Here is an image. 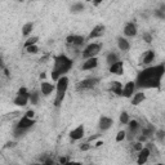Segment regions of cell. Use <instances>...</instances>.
<instances>
[{"label": "cell", "instance_id": "cell-27", "mask_svg": "<svg viewBox=\"0 0 165 165\" xmlns=\"http://www.w3.org/2000/svg\"><path fill=\"white\" fill-rule=\"evenodd\" d=\"M120 123L121 124H128L129 123V115H128V112H123L120 115Z\"/></svg>", "mask_w": 165, "mask_h": 165}, {"label": "cell", "instance_id": "cell-41", "mask_svg": "<svg viewBox=\"0 0 165 165\" xmlns=\"http://www.w3.org/2000/svg\"><path fill=\"white\" fill-rule=\"evenodd\" d=\"M87 2H93V0H87Z\"/></svg>", "mask_w": 165, "mask_h": 165}, {"label": "cell", "instance_id": "cell-11", "mask_svg": "<svg viewBox=\"0 0 165 165\" xmlns=\"http://www.w3.org/2000/svg\"><path fill=\"white\" fill-rule=\"evenodd\" d=\"M134 88H135V85L133 81H129L124 85V88H123V93H121V96H124L126 98H130L133 96V93H134Z\"/></svg>", "mask_w": 165, "mask_h": 165}, {"label": "cell", "instance_id": "cell-31", "mask_svg": "<svg viewBox=\"0 0 165 165\" xmlns=\"http://www.w3.org/2000/svg\"><path fill=\"white\" fill-rule=\"evenodd\" d=\"M125 137H126V133H125L124 130H120V132L118 133V135H116V142H121V141H124V139H125Z\"/></svg>", "mask_w": 165, "mask_h": 165}, {"label": "cell", "instance_id": "cell-21", "mask_svg": "<svg viewBox=\"0 0 165 165\" xmlns=\"http://www.w3.org/2000/svg\"><path fill=\"white\" fill-rule=\"evenodd\" d=\"M145 98H146L145 97V93H135L133 99H132V103L133 105H139L141 102L145 101Z\"/></svg>", "mask_w": 165, "mask_h": 165}, {"label": "cell", "instance_id": "cell-39", "mask_svg": "<svg viewBox=\"0 0 165 165\" xmlns=\"http://www.w3.org/2000/svg\"><path fill=\"white\" fill-rule=\"evenodd\" d=\"M66 161H67V160L64 159V157H61V159H60V163H61V164H64V163H66Z\"/></svg>", "mask_w": 165, "mask_h": 165}, {"label": "cell", "instance_id": "cell-33", "mask_svg": "<svg viewBox=\"0 0 165 165\" xmlns=\"http://www.w3.org/2000/svg\"><path fill=\"white\" fill-rule=\"evenodd\" d=\"M143 40H145L146 43H151L152 41V36H151V34H148V32H146V34H143Z\"/></svg>", "mask_w": 165, "mask_h": 165}, {"label": "cell", "instance_id": "cell-15", "mask_svg": "<svg viewBox=\"0 0 165 165\" xmlns=\"http://www.w3.org/2000/svg\"><path fill=\"white\" fill-rule=\"evenodd\" d=\"M112 124H113L112 119L106 118V116H102L101 120H99V129L105 132V130H107V129H110V128L112 126Z\"/></svg>", "mask_w": 165, "mask_h": 165}, {"label": "cell", "instance_id": "cell-26", "mask_svg": "<svg viewBox=\"0 0 165 165\" xmlns=\"http://www.w3.org/2000/svg\"><path fill=\"white\" fill-rule=\"evenodd\" d=\"M38 40H39V38L38 36H32V38H30V39H27V41L25 43V47H30V45H35L38 43Z\"/></svg>", "mask_w": 165, "mask_h": 165}, {"label": "cell", "instance_id": "cell-18", "mask_svg": "<svg viewBox=\"0 0 165 165\" xmlns=\"http://www.w3.org/2000/svg\"><path fill=\"white\" fill-rule=\"evenodd\" d=\"M110 90L112 93H115V94H120L123 93V85H121L120 81H112L111 83V87H110Z\"/></svg>", "mask_w": 165, "mask_h": 165}, {"label": "cell", "instance_id": "cell-3", "mask_svg": "<svg viewBox=\"0 0 165 165\" xmlns=\"http://www.w3.org/2000/svg\"><path fill=\"white\" fill-rule=\"evenodd\" d=\"M68 88V79L66 76H62L57 80V94H56V99H54V105L58 107L62 105L64 96H66V92Z\"/></svg>", "mask_w": 165, "mask_h": 165}, {"label": "cell", "instance_id": "cell-23", "mask_svg": "<svg viewBox=\"0 0 165 165\" xmlns=\"http://www.w3.org/2000/svg\"><path fill=\"white\" fill-rule=\"evenodd\" d=\"M32 28H34V25H32V22H28V23H26L23 27H22V34L23 35H28L31 31H32Z\"/></svg>", "mask_w": 165, "mask_h": 165}, {"label": "cell", "instance_id": "cell-9", "mask_svg": "<svg viewBox=\"0 0 165 165\" xmlns=\"http://www.w3.org/2000/svg\"><path fill=\"white\" fill-rule=\"evenodd\" d=\"M67 43L68 44H72V45H83L84 43H85V39L84 36H80V35H70V36H67Z\"/></svg>", "mask_w": 165, "mask_h": 165}, {"label": "cell", "instance_id": "cell-6", "mask_svg": "<svg viewBox=\"0 0 165 165\" xmlns=\"http://www.w3.org/2000/svg\"><path fill=\"white\" fill-rule=\"evenodd\" d=\"M34 124H35V120H32L31 118H28V116H26V115H25V116L18 121L17 126L21 128V129H26V130H27V129H28V128H31Z\"/></svg>", "mask_w": 165, "mask_h": 165}, {"label": "cell", "instance_id": "cell-28", "mask_svg": "<svg viewBox=\"0 0 165 165\" xmlns=\"http://www.w3.org/2000/svg\"><path fill=\"white\" fill-rule=\"evenodd\" d=\"M38 47H36V44L35 45H30V47H26V52L27 53H30V54H35V53H38Z\"/></svg>", "mask_w": 165, "mask_h": 165}, {"label": "cell", "instance_id": "cell-36", "mask_svg": "<svg viewBox=\"0 0 165 165\" xmlns=\"http://www.w3.org/2000/svg\"><path fill=\"white\" fill-rule=\"evenodd\" d=\"M142 148H143V146H142V143H141V142H137V143L134 145V150H137V151H141Z\"/></svg>", "mask_w": 165, "mask_h": 165}, {"label": "cell", "instance_id": "cell-2", "mask_svg": "<svg viewBox=\"0 0 165 165\" xmlns=\"http://www.w3.org/2000/svg\"><path fill=\"white\" fill-rule=\"evenodd\" d=\"M71 67H72V60H70L64 54L57 56L54 58V66L52 70V79L57 81L60 77H62L66 72H68Z\"/></svg>", "mask_w": 165, "mask_h": 165}, {"label": "cell", "instance_id": "cell-5", "mask_svg": "<svg viewBox=\"0 0 165 165\" xmlns=\"http://www.w3.org/2000/svg\"><path fill=\"white\" fill-rule=\"evenodd\" d=\"M99 51H101V45L99 44H96V43H92V44H89L87 48L84 49V52H83V57L84 58H92V57H96Z\"/></svg>", "mask_w": 165, "mask_h": 165}, {"label": "cell", "instance_id": "cell-22", "mask_svg": "<svg viewBox=\"0 0 165 165\" xmlns=\"http://www.w3.org/2000/svg\"><path fill=\"white\" fill-rule=\"evenodd\" d=\"M129 129H130V133L135 135V133H137V130L139 129V123L137 120H132L130 123H129Z\"/></svg>", "mask_w": 165, "mask_h": 165}, {"label": "cell", "instance_id": "cell-17", "mask_svg": "<svg viewBox=\"0 0 165 165\" xmlns=\"http://www.w3.org/2000/svg\"><path fill=\"white\" fill-rule=\"evenodd\" d=\"M54 90V85L51 83H47V81H43L41 83V93L44 96H49L51 93H53Z\"/></svg>", "mask_w": 165, "mask_h": 165}, {"label": "cell", "instance_id": "cell-38", "mask_svg": "<svg viewBox=\"0 0 165 165\" xmlns=\"http://www.w3.org/2000/svg\"><path fill=\"white\" fill-rule=\"evenodd\" d=\"M102 2H103V0H93V5H96V6H97V5L101 4Z\"/></svg>", "mask_w": 165, "mask_h": 165}, {"label": "cell", "instance_id": "cell-7", "mask_svg": "<svg viewBox=\"0 0 165 165\" xmlns=\"http://www.w3.org/2000/svg\"><path fill=\"white\" fill-rule=\"evenodd\" d=\"M84 133H85L84 126H83V125H79L77 128L74 129V130H71L70 137H71V139L77 141V139H81V138L84 137Z\"/></svg>", "mask_w": 165, "mask_h": 165}, {"label": "cell", "instance_id": "cell-4", "mask_svg": "<svg viewBox=\"0 0 165 165\" xmlns=\"http://www.w3.org/2000/svg\"><path fill=\"white\" fill-rule=\"evenodd\" d=\"M99 83L98 77H89V79H84L76 85L77 90H88V89H93L94 87H97Z\"/></svg>", "mask_w": 165, "mask_h": 165}, {"label": "cell", "instance_id": "cell-14", "mask_svg": "<svg viewBox=\"0 0 165 165\" xmlns=\"http://www.w3.org/2000/svg\"><path fill=\"white\" fill-rule=\"evenodd\" d=\"M123 71H124V67H123V62H121V61L115 62L113 64H111V66H110V72L111 74L123 75Z\"/></svg>", "mask_w": 165, "mask_h": 165}, {"label": "cell", "instance_id": "cell-35", "mask_svg": "<svg viewBox=\"0 0 165 165\" xmlns=\"http://www.w3.org/2000/svg\"><path fill=\"white\" fill-rule=\"evenodd\" d=\"M89 143H84V145H81L80 146V150H81V151H88V150H89Z\"/></svg>", "mask_w": 165, "mask_h": 165}, {"label": "cell", "instance_id": "cell-10", "mask_svg": "<svg viewBox=\"0 0 165 165\" xmlns=\"http://www.w3.org/2000/svg\"><path fill=\"white\" fill-rule=\"evenodd\" d=\"M150 155H151V151H150V147H143L141 151H139V155H138V160L137 163L138 164H145L147 160Z\"/></svg>", "mask_w": 165, "mask_h": 165}, {"label": "cell", "instance_id": "cell-32", "mask_svg": "<svg viewBox=\"0 0 165 165\" xmlns=\"http://www.w3.org/2000/svg\"><path fill=\"white\" fill-rule=\"evenodd\" d=\"M155 16L159 17V18H161V19H165V10H163V9L156 10V12H155Z\"/></svg>", "mask_w": 165, "mask_h": 165}, {"label": "cell", "instance_id": "cell-1", "mask_svg": "<svg viewBox=\"0 0 165 165\" xmlns=\"http://www.w3.org/2000/svg\"><path fill=\"white\" fill-rule=\"evenodd\" d=\"M164 75L165 66L164 64H157V66H152L141 71L135 83L139 88H159Z\"/></svg>", "mask_w": 165, "mask_h": 165}, {"label": "cell", "instance_id": "cell-24", "mask_svg": "<svg viewBox=\"0 0 165 165\" xmlns=\"http://www.w3.org/2000/svg\"><path fill=\"white\" fill-rule=\"evenodd\" d=\"M119 58H118V54H115V53H110L109 56H107V63H110V64H113L115 62H118Z\"/></svg>", "mask_w": 165, "mask_h": 165}, {"label": "cell", "instance_id": "cell-16", "mask_svg": "<svg viewBox=\"0 0 165 165\" xmlns=\"http://www.w3.org/2000/svg\"><path fill=\"white\" fill-rule=\"evenodd\" d=\"M124 34L126 36H134V35H137V26L134 23H126L125 27H124Z\"/></svg>", "mask_w": 165, "mask_h": 165}, {"label": "cell", "instance_id": "cell-34", "mask_svg": "<svg viewBox=\"0 0 165 165\" xmlns=\"http://www.w3.org/2000/svg\"><path fill=\"white\" fill-rule=\"evenodd\" d=\"M156 137H157V139H159V141H163L164 137H165V132L164 130H159V132H157V134H156Z\"/></svg>", "mask_w": 165, "mask_h": 165}, {"label": "cell", "instance_id": "cell-20", "mask_svg": "<svg viewBox=\"0 0 165 165\" xmlns=\"http://www.w3.org/2000/svg\"><path fill=\"white\" fill-rule=\"evenodd\" d=\"M118 44H119V48H120L123 52H126L128 49L130 48V45H129L128 40L124 39V38H119V39H118Z\"/></svg>", "mask_w": 165, "mask_h": 165}, {"label": "cell", "instance_id": "cell-13", "mask_svg": "<svg viewBox=\"0 0 165 165\" xmlns=\"http://www.w3.org/2000/svg\"><path fill=\"white\" fill-rule=\"evenodd\" d=\"M105 34V26H102V25H98V26H96L93 30L90 31V34H89V39H96V38H101L102 35Z\"/></svg>", "mask_w": 165, "mask_h": 165}, {"label": "cell", "instance_id": "cell-8", "mask_svg": "<svg viewBox=\"0 0 165 165\" xmlns=\"http://www.w3.org/2000/svg\"><path fill=\"white\" fill-rule=\"evenodd\" d=\"M28 101H30V93H25V94H17L16 99H14V103H16L17 106H21L23 107L28 103Z\"/></svg>", "mask_w": 165, "mask_h": 165}, {"label": "cell", "instance_id": "cell-25", "mask_svg": "<svg viewBox=\"0 0 165 165\" xmlns=\"http://www.w3.org/2000/svg\"><path fill=\"white\" fill-rule=\"evenodd\" d=\"M30 101H31L32 105H38V101H39V94H38V92L30 93Z\"/></svg>", "mask_w": 165, "mask_h": 165}, {"label": "cell", "instance_id": "cell-29", "mask_svg": "<svg viewBox=\"0 0 165 165\" xmlns=\"http://www.w3.org/2000/svg\"><path fill=\"white\" fill-rule=\"evenodd\" d=\"M142 133H143V135H145L146 138H147V137H151L152 133H154V129H152L151 126H150V128H145V129L142 130Z\"/></svg>", "mask_w": 165, "mask_h": 165}, {"label": "cell", "instance_id": "cell-12", "mask_svg": "<svg viewBox=\"0 0 165 165\" xmlns=\"http://www.w3.org/2000/svg\"><path fill=\"white\" fill-rule=\"evenodd\" d=\"M97 64H98V60H97V57H92V58H88L87 61H85L83 63V66L81 68L83 70H93V68H96L97 67Z\"/></svg>", "mask_w": 165, "mask_h": 165}, {"label": "cell", "instance_id": "cell-30", "mask_svg": "<svg viewBox=\"0 0 165 165\" xmlns=\"http://www.w3.org/2000/svg\"><path fill=\"white\" fill-rule=\"evenodd\" d=\"M71 10L72 12H80V10H84V5L81 4V3H77V4H75V5H72V8H71Z\"/></svg>", "mask_w": 165, "mask_h": 165}, {"label": "cell", "instance_id": "cell-37", "mask_svg": "<svg viewBox=\"0 0 165 165\" xmlns=\"http://www.w3.org/2000/svg\"><path fill=\"white\" fill-rule=\"evenodd\" d=\"M34 115H35V112H34V111H31V110L26 112V116H28V118H31V119L34 118Z\"/></svg>", "mask_w": 165, "mask_h": 165}, {"label": "cell", "instance_id": "cell-19", "mask_svg": "<svg viewBox=\"0 0 165 165\" xmlns=\"http://www.w3.org/2000/svg\"><path fill=\"white\" fill-rule=\"evenodd\" d=\"M154 58H155V53H154V51H147V52L145 53V56H143L142 62L145 63V64H148V63H151V62L154 61Z\"/></svg>", "mask_w": 165, "mask_h": 165}, {"label": "cell", "instance_id": "cell-40", "mask_svg": "<svg viewBox=\"0 0 165 165\" xmlns=\"http://www.w3.org/2000/svg\"><path fill=\"white\" fill-rule=\"evenodd\" d=\"M102 145H103V142H101V141H99V142H97V143H96V146H97V147H99V146H102Z\"/></svg>", "mask_w": 165, "mask_h": 165}]
</instances>
